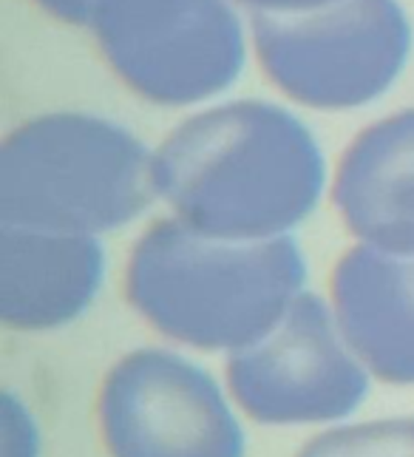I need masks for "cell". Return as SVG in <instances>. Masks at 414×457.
<instances>
[{"mask_svg": "<svg viewBox=\"0 0 414 457\" xmlns=\"http://www.w3.org/2000/svg\"><path fill=\"white\" fill-rule=\"evenodd\" d=\"M369 381L332 304L315 293H301L269 333L225 364L238 412L278 429L346 423L369 395Z\"/></svg>", "mask_w": 414, "mask_h": 457, "instance_id": "cell-7", "label": "cell"}, {"mask_svg": "<svg viewBox=\"0 0 414 457\" xmlns=\"http://www.w3.org/2000/svg\"><path fill=\"white\" fill-rule=\"evenodd\" d=\"M153 199V154L97 114H40L0 148V225L100 239L131 225Z\"/></svg>", "mask_w": 414, "mask_h": 457, "instance_id": "cell-3", "label": "cell"}, {"mask_svg": "<svg viewBox=\"0 0 414 457\" xmlns=\"http://www.w3.org/2000/svg\"><path fill=\"white\" fill-rule=\"evenodd\" d=\"M253 49L267 80L318 112L369 105L411 57V23L397 0H344L312 12L253 14Z\"/></svg>", "mask_w": 414, "mask_h": 457, "instance_id": "cell-4", "label": "cell"}, {"mask_svg": "<svg viewBox=\"0 0 414 457\" xmlns=\"http://www.w3.org/2000/svg\"><path fill=\"white\" fill-rule=\"evenodd\" d=\"M88 29L108 69L165 108L216 97L247 57L230 0H94Z\"/></svg>", "mask_w": 414, "mask_h": 457, "instance_id": "cell-5", "label": "cell"}, {"mask_svg": "<svg viewBox=\"0 0 414 457\" xmlns=\"http://www.w3.org/2000/svg\"><path fill=\"white\" fill-rule=\"evenodd\" d=\"M31 4L43 9L46 14H52L60 23L83 26V29H88L91 9H94V0H31Z\"/></svg>", "mask_w": 414, "mask_h": 457, "instance_id": "cell-13", "label": "cell"}, {"mask_svg": "<svg viewBox=\"0 0 414 457\" xmlns=\"http://www.w3.org/2000/svg\"><path fill=\"white\" fill-rule=\"evenodd\" d=\"M329 304L372 378L414 386V253L349 247L332 267Z\"/></svg>", "mask_w": 414, "mask_h": 457, "instance_id": "cell-9", "label": "cell"}, {"mask_svg": "<svg viewBox=\"0 0 414 457\" xmlns=\"http://www.w3.org/2000/svg\"><path fill=\"white\" fill-rule=\"evenodd\" d=\"M40 427L23 398L4 392V457H40Z\"/></svg>", "mask_w": 414, "mask_h": 457, "instance_id": "cell-12", "label": "cell"}, {"mask_svg": "<svg viewBox=\"0 0 414 457\" xmlns=\"http://www.w3.org/2000/svg\"><path fill=\"white\" fill-rule=\"evenodd\" d=\"M295 457H414V415L327 427Z\"/></svg>", "mask_w": 414, "mask_h": 457, "instance_id": "cell-11", "label": "cell"}, {"mask_svg": "<svg viewBox=\"0 0 414 457\" xmlns=\"http://www.w3.org/2000/svg\"><path fill=\"white\" fill-rule=\"evenodd\" d=\"M332 202L360 245L414 253V108L372 122L346 145Z\"/></svg>", "mask_w": 414, "mask_h": 457, "instance_id": "cell-10", "label": "cell"}, {"mask_svg": "<svg viewBox=\"0 0 414 457\" xmlns=\"http://www.w3.org/2000/svg\"><path fill=\"white\" fill-rule=\"evenodd\" d=\"M156 196L207 236L261 242L290 236L327 185L312 131L264 100L213 105L177 125L153 154Z\"/></svg>", "mask_w": 414, "mask_h": 457, "instance_id": "cell-1", "label": "cell"}, {"mask_svg": "<svg viewBox=\"0 0 414 457\" xmlns=\"http://www.w3.org/2000/svg\"><path fill=\"white\" fill-rule=\"evenodd\" d=\"M105 281L97 236L0 225V321L14 333L74 324Z\"/></svg>", "mask_w": 414, "mask_h": 457, "instance_id": "cell-8", "label": "cell"}, {"mask_svg": "<svg viewBox=\"0 0 414 457\" xmlns=\"http://www.w3.org/2000/svg\"><path fill=\"white\" fill-rule=\"evenodd\" d=\"M94 423L108 457H247L228 386L165 346H139L108 367Z\"/></svg>", "mask_w": 414, "mask_h": 457, "instance_id": "cell-6", "label": "cell"}, {"mask_svg": "<svg viewBox=\"0 0 414 457\" xmlns=\"http://www.w3.org/2000/svg\"><path fill=\"white\" fill-rule=\"evenodd\" d=\"M295 239L238 242L207 236L182 219H159L134 242L125 298L168 341L233 355L269 333L307 293Z\"/></svg>", "mask_w": 414, "mask_h": 457, "instance_id": "cell-2", "label": "cell"}, {"mask_svg": "<svg viewBox=\"0 0 414 457\" xmlns=\"http://www.w3.org/2000/svg\"><path fill=\"white\" fill-rule=\"evenodd\" d=\"M253 14H293V12H312L332 4H344V0H242Z\"/></svg>", "mask_w": 414, "mask_h": 457, "instance_id": "cell-14", "label": "cell"}]
</instances>
